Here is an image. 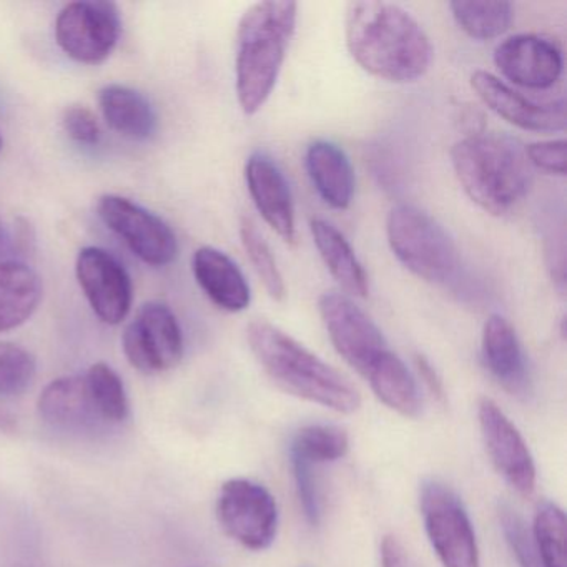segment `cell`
I'll list each match as a JSON object with an SVG mask.
<instances>
[{"instance_id": "1", "label": "cell", "mask_w": 567, "mask_h": 567, "mask_svg": "<svg viewBox=\"0 0 567 567\" xmlns=\"http://www.w3.org/2000/svg\"><path fill=\"white\" fill-rule=\"evenodd\" d=\"M344 38L354 62L381 81L410 84L433 64V44L420 22L391 2H350Z\"/></svg>"}, {"instance_id": "2", "label": "cell", "mask_w": 567, "mask_h": 567, "mask_svg": "<svg viewBox=\"0 0 567 567\" xmlns=\"http://www.w3.org/2000/svg\"><path fill=\"white\" fill-rule=\"evenodd\" d=\"M247 340L267 377L285 393L337 413L360 410V393L340 371L270 321H251Z\"/></svg>"}, {"instance_id": "3", "label": "cell", "mask_w": 567, "mask_h": 567, "mask_svg": "<svg viewBox=\"0 0 567 567\" xmlns=\"http://www.w3.org/2000/svg\"><path fill=\"white\" fill-rule=\"evenodd\" d=\"M298 4L265 0L251 6L237 31V97L241 111H261L280 78L288 48L297 29Z\"/></svg>"}, {"instance_id": "4", "label": "cell", "mask_w": 567, "mask_h": 567, "mask_svg": "<svg viewBox=\"0 0 567 567\" xmlns=\"http://www.w3.org/2000/svg\"><path fill=\"white\" fill-rule=\"evenodd\" d=\"M451 164L464 194L486 214H509L529 192L526 148L506 134H473L451 148Z\"/></svg>"}, {"instance_id": "5", "label": "cell", "mask_w": 567, "mask_h": 567, "mask_svg": "<svg viewBox=\"0 0 567 567\" xmlns=\"http://www.w3.org/2000/svg\"><path fill=\"white\" fill-rule=\"evenodd\" d=\"M388 244L394 257L414 277L427 284H447L461 267L460 250L451 235L430 214L401 204L386 218Z\"/></svg>"}, {"instance_id": "6", "label": "cell", "mask_w": 567, "mask_h": 567, "mask_svg": "<svg viewBox=\"0 0 567 567\" xmlns=\"http://www.w3.org/2000/svg\"><path fill=\"white\" fill-rule=\"evenodd\" d=\"M420 504L427 539L443 567H481L476 533L460 496L447 484L427 480Z\"/></svg>"}, {"instance_id": "7", "label": "cell", "mask_w": 567, "mask_h": 567, "mask_svg": "<svg viewBox=\"0 0 567 567\" xmlns=\"http://www.w3.org/2000/svg\"><path fill=\"white\" fill-rule=\"evenodd\" d=\"M318 311L334 350L364 380L391 353L378 324L347 293L321 295Z\"/></svg>"}, {"instance_id": "8", "label": "cell", "mask_w": 567, "mask_h": 567, "mask_svg": "<svg viewBox=\"0 0 567 567\" xmlns=\"http://www.w3.org/2000/svg\"><path fill=\"white\" fill-rule=\"evenodd\" d=\"M118 8L104 0L71 2L59 12L55 41L79 64L99 65L111 58L121 39Z\"/></svg>"}, {"instance_id": "9", "label": "cell", "mask_w": 567, "mask_h": 567, "mask_svg": "<svg viewBox=\"0 0 567 567\" xmlns=\"http://www.w3.org/2000/svg\"><path fill=\"white\" fill-rule=\"evenodd\" d=\"M217 517L225 533L251 550H265L278 533L277 501L270 491L251 480L227 481L217 499Z\"/></svg>"}, {"instance_id": "10", "label": "cell", "mask_w": 567, "mask_h": 567, "mask_svg": "<svg viewBox=\"0 0 567 567\" xmlns=\"http://www.w3.org/2000/svg\"><path fill=\"white\" fill-rule=\"evenodd\" d=\"M97 215L144 264L161 268L177 258L178 241L171 225L142 205L121 195H102Z\"/></svg>"}, {"instance_id": "11", "label": "cell", "mask_w": 567, "mask_h": 567, "mask_svg": "<svg viewBox=\"0 0 567 567\" xmlns=\"http://www.w3.org/2000/svg\"><path fill=\"white\" fill-rule=\"evenodd\" d=\"M124 353L135 370L164 373L184 358V331L174 311L161 301L145 303L122 338Z\"/></svg>"}, {"instance_id": "12", "label": "cell", "mask_w": 567, "mask_h": 567, "mask_svg": "<svg viewBox=\"0 0 567 567\" xmlns=\"http://www.w3.org/2000/svg\"><path fill=\"white\" fill-rule=\"evenodd\" d=\"M79 285L95 317L105 324H121L134 303V285L124 265L99 247H85L75 261Z\"/></svg>"}, {"instance_id": "13", "label": "cell", "mask_w": 567, "mask_h": 567, "mask_svg": "<svg viewBox=\"0 0 567 567\" xmlns=\"http://www.w3.org/2000/svg\"><path fill=\"white\" fill-rule=\"evenodd\" d=\"M477 420L487 454L504 480L523 496L536 489L537 471L523 434L489 398H481Z\"/></svg>"}, {"instance_id": "14", "label": "cell", "mask_w": 567, "mask_h": 567, "mask_svg": "<svg viewBox=\"0 0 567 567\" xmlns=\"http://www.w3.org/2000/svg\"><path fill=\"white\" fill-rule=\"evenodd\" d=\"M494 64L501 74L519 87L544 91L563 74V52L556 42L536 34L504 39L494 51Z\"/></svg>"}, {"instance_id": "15", "label": "cell", "mask_w": 567, "mask_h": 567, "mask_svg": "<svg viewBox=\"0 0 567 567\" xmlns=\"http://www.w3.org/2000/svg\"><path fill=\"white\" fill-rule=\"evenodd\" d=\"M471 87L494 114L523 131L560 132L566 128L564 99L549 102L533 101L486 71H476L471 75Z\"/></svg>"}, {"instance_id": "16", "label": "cell", "mask_w": 567, "mask_h": 567, "mask_svg": "<svg viewBox=\"0 0 567 567\" xmlns=\"http://www.w3.org/2000/svg\"><path fill=\"white\" fill-rule=\"evenodd\" d=\"M245 181L255 207L268 227L287 244L297 241V220L290 185L281 168L267 154L255 152L245 165Z\"/></svg>"}, {"instance_id": "17", "label": "cell", "mask_w": 567, "mask_h": 567, "mask_svg": "<svg viewBox=\"0 0 567 567\" xmlns=\"http://www.w3.org/2000/svg\"><path fill=\"white\" fill-rule=\"evenodd\" d=\"M484 367L491 377L516 396H526L530 390L529 364L523 344L513 324L501 317L491 315L483 328L481 340Z\"/></svg>"}, {"instance_id": "18", "label": "cell", "mask_w": 567, "mask_h": 567, "mask_svg": "<svg viewBox=\"0 0 567 567\" xmlns=\"http://www.w3.org/2000/svg\"><path fill=\"white\" fill-rule=\"evenodd\" d=\"M39 414L55 430L69 433H95L107 424L101 420L84 374L62 377L49 383L38 401Z\"/></svg>"}, {"instance_id": "19", "label": "cell", "mask_w": 567, "mask_h": 567, "mask_svg": "<svg viewBox=\"0 0 567 567\" xmlns=\"http://www.w3.org/2000/svg\"><path fill=\"white\" fill-rule=\"evenodd\" d=\"M195 280L212 303L228 313H240L250 307L251 291L238 265L224 251L202 247L192 258Z\"/></svg>"}, {"instance_id": "20", "label": "cell", "mask_w": 567, "mask_h": 567, "mask_svg": "<svg viewBox=\"0 0 567 567\" xmlns=\"http://www.w3.org/2000/svg\"><path fill=\"white\" fill-rule=\"evenodd\" d=\"M305 167L324 204L334 210H347L353 202V165L340 145L317 141L307 148Z\"/></svg>"}, {"instance_id": "21", "label": "cell", "mask_w": 567, "mask_h": 567, "mask_svg": "<svg viewBox=\"0 0 567 567\" xmlns=\"http://www.w3.org/2000/svg\"><path fill=\"white\" fill-rule=\"evenodd\" d=\"M99 107L115 134L131 141H148L157 132V114L148 99L127 85H105Z\"/></svg>"}, {"instance_id": "22", "label": "cell", "mask_w": 567, "mask_h": 567, "mask_svg": "<svg viewBox=\"0 0 567 567\" xmlns=\"http://www.w3.org/2000/svg\"><path fill=\"white\" fill-rule=\"evenodd\" d=\"M42 300V280L29 265L0 260V333L31 320Z\"/></svg>"}, {"instance_id": "23", "label": "cell", "mask_w": 567, "mask_h": 567, "mask_svg": "<svg viewBox=\"0 0 567 567\" xmlns=\"http://www.w3.org/2000/svg\"><path fill=\"white\" fill-rule=\"evenodd\" d=\"M315 245L331 277L353 297L364 298L370 293L367 270L358 260L353 247L343 234L330 221L313 218L310 224Z\"/></svg>"}, {"instance_id": "24", "label": "cell", "mask_w": 567, "mask_h": 567, "mask_svg": "<svg viewBox=\"0 0 567 567\" xmlns=\"http://www.w3.org/2000/svg\"><path fill=\"white\" fill-rule=\"evenodd\" d=\"M371 390L381 403L404 417H416L421 413V394L411 371L394 351L367 378Z\"/></svg>"}, {"instance_id": "25", "label": "cell", "mask_w": 567, "mask_h": 567, "mask_svg": "<svg viewBox=\"0 0 567 567\" xmlns=\"http://www.w3.org/2000/svg\"><path fill=\"white\" fill-rule=\"evenodd\" d=\"M450 9L461 31L474 41H493L513 24V4L504 0H454Z\"/></svg>"}, {"instance_id": "26", "label": "cell", "mask_w": 567, "mask_h": 567, "mask_svg": "<svg viewBox=\"0 0 567 567\" xmlns=\"http://www.w3.org/2000/svg\"><path fill=\"white\" fill-rule=\"evenodd\" d=\"M85 383L99 416L107 426L124 423L131 413L124 381L114 368L95 363L85 371Z\"/></svg>"}, {"instance_id": "27", "label": "cell", "mask_w": 567, "mask_h": 567, "mask_svg": "<svg viewBox=\"0 0 567 567\" xmlns=\"http://www.w3.org/2000/svg\"><path fill=\"white\" fill-rule=\"evenodd\" d=\"M350 450V437L343 427L310 424L301 427L291 441L290 454L303 457L313 466L334 463Z\"/></svg>"}, {"instance_id": "28", "label": "cell", "mask_w": 567, "mask_h": 567, "mask_svg": "<svg viewBox=\"0 0 567 567\" xmlns=\"http://www.w3.org/2000/svg\"><path fill=\"white\" fill-rule=\"evenodd\" d=\"M566 516L557 504L543 501L534 516V549L544 567H566Z\"/></svg>"}, {"instance_id": "29", "label": "cell", "mask_w": 567, "mask_h": 567, "mask_svg": "<svg viewBox=\"0 0 567 567\" xmlns=\"http://www.w3.org/2000/svg\"><path fill=\"white\" fill-rule=\"evenodd\" d=\"M241 244L247 251L248 260L251 267L257 271L258 278L264 284L265 290L268 291L275 301H284L287 297V285H285L284 275L278 268L271 248L265 241L264 235L255 227L250 218H244L240 225Z\"/></svg>"}, {"instance_id": "30", "label": "cell", "mask_w": 567, "mask_h": 567, "mask_svg": "<svg viewBox=\"0 0 567 567\" xmlns=\"http://www.w3.org/2000/svg\"><path fill=\"white\" fill-rule=\"evenodd\" d=\"M34 354L14 343L0 341V396H19L34 383Z\"/></svg>"}, {"instance_id": "31", "label": "cell", "mask_w": 567, "mask_h": 567, "mask_svg": "<svg viewBox=\"0 0 567 567\" xmlns=\"http://www.w3.org/2000/svg\"><path fill=\"white\" fill-rule=\"evenodd\" d=\"M501 527L519 567H544L519 514L509 506L499 509Z\"/></svg>"}, {"instance_id": "32", "label": "cell", "mask_w": 567, "mask_h": 567, "mask_svg": "<svg viewBox=\"0 0 567 567\" xmlns=\"http://www.w3.org/2000/svg\"><path fill=\"white\" fill-rule=\"evenodd\" d=\"M290 457L298 499H300L308 523L317 526L321 517L320 493H318L317 474H315L317 466L308 463L303 457L295 456V454H290Z\"/></svg>"}, {"instance_id": "33", "label": "cell", "mask_w": 567, "mask_h": 567, "mask_svg": "<svg viewBox=\"0 0 567 567\" xmlns=\"http://www.w3.org/2000/svg\"><path fill=\"white\" fill-rule=\"evenodd\" d=\"M526 157L529 165L543 171L544 174L566 175V141L557 138V141L534 142L527 145Z\"/></svg>"}, {"instance_id": "34", "label": "cell", "mask_w": 567, "mask_h": 567, "mask_svg": "<svg viewBox=\"0 0 567 567\" xmlns=\"http://www.w3.org/2000/svg\"><path fill=\"white\" fill-rule=\"evenodd\" d=\"M62 124H64L69 137L78 142L79 145L94 147L101 142V125H99L97 117L87 107L72 105L64 112Z\"/></svg>"}, {"instance_id": "35", "label": "cell", "mask_w": 567, "mask_h": 567, "mask_svg": "<svg viewBox=\"0 0 567 567\" xmlns=\"http://www.w3.org/2000/svg\"><path fill=\"white\" fill-rule=\"evenodd\" d=\"M381 567H411L403 544L394 536H386L381 543Z\"/></svg>"}, {"instance_id": "36", "label": "cell", "mask_w": 567, "mask_h": 567, "mask_svg": "<svg viewBox=\"0 0 567 567\" xmlns=\"http://www.w3.org/2000/svg\"><path fill=\"white\" fill-rule=\"evenodd\" d=\"M414 363H416L417 373L423 378V381L426 383V386L430 388L431 393H433L437 400H444L443 381H441L440 374L436 373V370H434L430 360H427L426 357H423V354H417V357L414 358Z\"/></svg>"}, {"instance_id": "37", "label": "cell", "mask_w": 567, "mask_h": 567, "mask_svg": "<svg viewBox=\"0 0 567 567\" xmlns=\"http://www.w3.org/2000/svg\"><path fill=\"white\" fill-rule=\"evenodd\" d=\"M12 248H14V241H12L11 231L0 218V260H6L11 255Z\"/></svg>"}, {"instance_id": "38", "label": "cell", "mask_w": 567, "mask_h": 567, "mask_svg": "<svg viewBox=\"0 0 567 567\" xmlns=\"http://www.w3.org/2000/svg\"><path fill=\"white\" fill-rule=\"evenodd\" d=\"M4 147V138H2V134H0V151Z\"/></svg>"}]
</instances>
